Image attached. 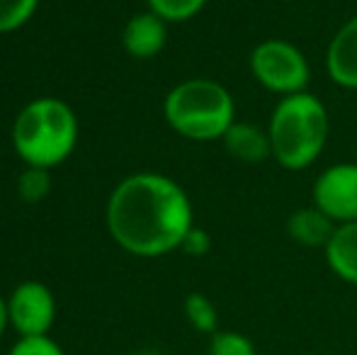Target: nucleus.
<instances>
[{
	"mask_svg": "<svg viewBox=\"0 0 357 355\" xmlns=\"http://www.w3.org/2000/svg\"><path fill=\"white\" fill-rule=\"evenodd\" d=\"M107 229L134 256H163L192 229V207L178 183L158 173H139L109 197Z\"/></svg>",
	"mask_w": 357,
	"mask_h": 355,
	"instance_id": "1",
	"label": "nucleus"
},
{
	"mask_svg": "<svg viewBox=\"0 0 357 355\" xmlns=\"http://www.w3.org/2000/svg\"><path fill=\"white\" fill-rule=\"evenodd\" d=\"M270 146L280 166L301 171L324 151L328 139V112L309 93L284 95L270 119Z\"/></svg>",
	"mask_w": 357,
	"mask_h": 355,
	"instance_id": "2",
	"label": "nucleus"
},
{
	"mask_svg": "<svg viewBox=\"0 0 357 355\" xmlns=\"http://www.w3.org/2000/svg\"><path fill=\"white\" fill-rule=\"evenodd\" d=\"M78 137V122L66 103L42 98L20 112L13 129L17 153L34 168H52L68 158Z\"/></svg>",
	"mask_w": 357,
	"mask_h": 355,
	"instance_id": "3",
	"label": "nucleus"
},
{
	"mask_svg": "<svg viewBox=\"0 0 357 355\" xmlns=\"http://www.w3.org/2000/svg\"><path fill=\"white\" fill-rule=\"evenodd\" d=\"M163 109L170 127L195 142L224 139L234 124L231 93L207 78H195L175 86L165 98Z\"/></svg>",
	"mask_w": 357,
	"mask_h": 355,
	"instance_id": "4",
	"label": "nucleus"
},
{
	"mask_svg": "<svg viewBox=\"0 0 357 355\" xmlns=\"http://www.w3.org/2000/svg\"><path fill=\"white\" fill-rule=\"evenodd\" d=\"M250 71L268 90L282 95L304 93L309 83L306 56L284 39H268L250 54Z\"/></svg>",
	"mask_w": 357,
	"mask_h": 355,
	"instance_id": "5",
	"label": "nucleus"
},
{
	"mask_svg": "<svg viewBox=\"0 0 357 355\" xmlns=\"http://www.w3.org/2000/svg\"><path fill=\"white\" fill-rule=\"evenodd\" d=\"M56 317V302L47 285L22 282L8 302V322L22 333V338L47 336Z\"/></svg>",
	"mask_w": 357,
	"mask_h": 355,
	"instance_id": "6",
	"label": "nucleus"
},
{
	"mask_svg": "<svg viewBox=\"0 0 357 355\" xmlns=\"http://www.w3.org/2000/svg\"><path fill=\"white\" fill-rule=\"evenodd\" d=\"M314 202L333 222H357V166L340 163L321 173L314 185Z\"/></svg>",
	"mask_w": 357,
	"mask_h": 355,
	"instance_id": "7",
	"label": "nucleus"
},
{
	"mask_svg": "<svg viewBox=\"0 0 357 355\" xmlns=\"http://www.w3.org/2000/svg\"><path fill=\"white\" fill-rule=\"evenodd\" d=\"M328 76L343 88H357V17L345 22L328 44Z\"/></svg>",
	"mask_w": 357,
	"mask_h": 355,
	"instance_id": "8",
	"label": "nucleus"
},
{
	"mask_svg": "<svg viewBox=\"0 0 357 355\" xmlns=\"http://www.w3.org/2000/svg\"><path fill=\"white\" fill-rule=\"evenodd\" d=\"M122 44L127 54L137 59H151L163 49L165 44V20L155 13H142L132 17L124 27Z\"/></svg>",
	"mask_w": 357,
	"mask_h": 355,
	"instance_id": "9",
	"label": "nucleus"
},
{
	"mask_svg": "<svg viewBox=\"0 0 357 355\" xmlns=\"http://www.w3.org/2000/svg\"><path fill=\"white\" fill-rule=\"evenodd\" d=\"M224 146L234 158L243 163H260L268 156H273V146H270V134L263 132L255 124H231L229 132L224 134Z\"/></svg>",
	"mask_w": 357,
	"mask_h": 355,
	"instance_id": "10",
	"label": "nucleus"
},
{
	"mask_svg": "<svg viewBox=\"0 0 357 355\" xmlns=\"http://www.w3.org/2000/svg\"><path fill=\"white\" fill-rule=\"evenodd\" d=\"M289 236L294 241H299L301 246H328V241L335 234V222L326 212H321L319 207H304L299 212H294L289 217Z\"/></svg>",
	"mask_w": 357,
	"mask_h": 355,
	"instance_id": "11",
	"label": "nucleus"
},
{
	"mask_svg": "<svg viewBox=\"0 0 357 355\" xmlns=\"http://www.w3.org/2000/svg\"><path fill=\"white\" fill-rule=\"evenodd\" d=\"M328 266L338 278L357 285V222L340 224L326 246Z\"/></svg>",
	"mask_w": 357,
	"mask_h": 355,
	"instance_id": "12",
	"label": "nucleus"
},
{
	"mask_svg": "<svg viewBox=\"0 0 357 355\" xmlns=\"http://www.w3.org/2000/svg\"><path fill=\"white\" fill-rule=\"evenodd\" d=\"M185 317L192 324L197 331L202 333H214L216 331V307L212 304V299H207L204 294L192 292L185 299Z\"/></svg>",
	"mask_w": 357,
	"mask_h": 355,
	"instance_id": "13",
	"label": "nucleus"
},
{
	"mask_svg": "<svg viewBox=\"0 0 357 355\" xmlns=\"http://www.w3.org/2000/svg\"><path fill=\"white\" fill-rule=\"evenodd\" d=\"M207 0H149L151 13H155L165 22H183L197 15Z\"/></svg>",
	"mask_w": 357,
	"mask_h": 355,
	"instance_id": "14",
	"label": "nucleus"
},
{
	"mask_svg": "<svg viewBox=\"0 0 357 355\" xmlns=\"http://www.w3.org/2000/svg\"><path fill=\"white\" fill-rule=\"evenodd\" d=\"M39 0H0V32H13L32 17Z\"/></svg>",
	"mask_w": 357,
	"mask_h": 355,
	"instance_id": "15",
	"label": "nucleus"
},
{
	"mask_svg": "<svg viewBox=\"0 0 357 355\" xmlns=\"http://www.w3.org/2000/svg\"><path fill=\"white\" fill-rule=\"evenodd\" d=\"M207 355H255V346L250 338L241 336V333L221 331L214 333Z\"/></svg>",
	"mask_w": 357,
	"mask_h": 355,
	"instance_id": "16",
	"label": "nucleus"
},
{
	"mask_svg": "<svg viewBox=\"0 0 357 355\" xmlns=\"http://www.w3.org/2000/svg\"><path fill=\"white\" fill-rule=\"evenodd\" d=\"M49 188H52V178H49L47 168L29 166L20 178V195L27 202H39L42 197H47Z\"/></svg>",
	"mask_w": 357,
	"mask_h": 355,
	"instance_id": "17",
	"label": "nucleus"
},
{
	"mask_svg": "<svg viewBox=\"0 0 357 355\" xmlns=\"http://www.w3.org/2000/svg\"><path fill=\"white\" fill-rule=\"evenodd\" d=\"M10 355H63V353H61V348L54 341H49L47 336H34V338H22V341L10 351Z\"/></svg>",
	"mask_w": 357,
	"mask_h": 355,
	"instance_id": "18",
	"label": "nucleus"
},
{
	"mask_svg": "<svg viewBox=\"0 0 357 355\" xmlns=\"http://www.w3.org/2000/svg\"><path fill=\"white\" fill-rule=\"evenodd\" d=\"M180 246H183L185 253H190V256H204V253L212 248V239H209V234L204 232V229L192 227L188 234H185Z\"/></svg>",
	"mask_w": 357,
	"mask_h": 355,
	"instance_id": "19",
	"label": "nucleus"
},
{
	"mask_svg": "<svg viewBox=\"0 0 357 355\" xmlns=\"http://www.w3.org/2000/svg\"><path fill=\"white\" fill-rule=\"evenodd\" d=\"M5 324H8V304L0 297V336H3V331H5Z\"/></svg>",
	"mask_w": 357,
	"mask_h": 355,
	"instance_id": "20",
	"label": "nucleus"
},
{
	"mask_svg": "<svg viewBox=\"0 0 357 355\" xmlns=\"http://www.w3.org/2000/svg\"><path fill=\"white\" fill-rule=\"evenodd\" d=\"M139 355H160V353H155V351H146V353H139Z\"/></svg>",
	"mask_w": 357,
	"mask_h": 355,
	"instance_id": "21",
	"label": "nucleus"
}]
</instances>
